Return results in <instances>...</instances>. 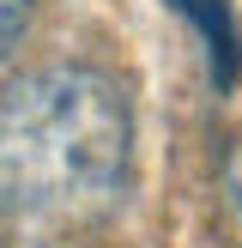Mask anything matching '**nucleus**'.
Masks as SVG:
<instances>
[{
  "label": "nucleus",
  "mask_w": 242,
  "mask_h": 248,
  "mask_svg": "<svg viewBox=\"0 0 242 248\" xmlns=\"http://www.w3.org/2000/svg\"><path fill=\"white\" fill-rule=\"evenodd\" d=\"M133 182V97L85 61L0 91V248H91Z\"/></svg>",
  "instance_id": "1"
},
{
  "label": "nucleus",
  "mask_w": 242,
  "mask_h": 248,
  "mask_svg": "<svg viewBox=\"0 0 242 248\" xmlns=\"http://www.w3.org/2000/svg\"><path fill=\"white\" fill-rule=\"evenodd\" d=\"M182 18L194 24V36L206 43V61H212V85L230 91L242 73V31L230 18V0H169Z\"/></svg>",
  "instance_id": "2"
},
{
  "label": "nucleus",
  "mask_w": 242,
  "mask_h": 248,
  "mask_svg": "<svg viewBox=\"0 0 242 248\" xmlns=\"http://www.w3.org/2000/svg\"><path fill=\"white\" fill-rule=\"evenodd\" d=\"M224 194H230V224H236V248H242V145L230 152V176H224Z\"/></svg>",
  "instance_id": "3"
},
{
  "label": "nucleus",
  "mask_w": 242,
  "mask_h": 248,
  "mask_svg": "<svg viewBox=\"0 0 242 248\" xmlns=\"http://www.w3.org/2000/svg\"><path fill=\"white\" fill-rule=\"evenodd\" d=\"M24 12H30V0H0V55H6V48L18 43V31H24Z\"/></svg>",
  "instance_id": "4"
}]
</instances>
